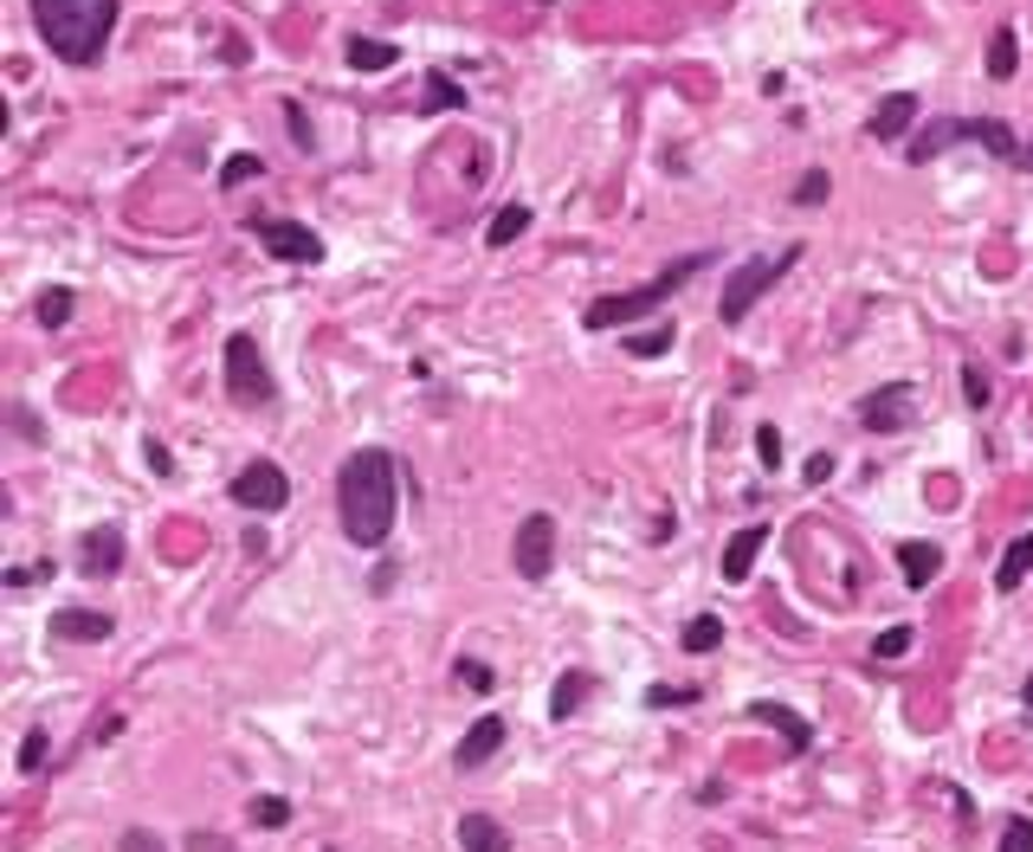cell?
I'll list each match as a JSON object with an SVG mask.
<instances>
[{
	"mask_svg": "<svg viewBox=\"0 0 1033 852\" xmlns=\"http://www.w3.org/2000/svg\"><path fill=\"white\" fill-rule=\"evenodd\" d=\"M395 472L401 465L381 446H362V452L343 459V472H337V510H343V536L355 549H381L395 536V497H401Z\"/></svg>",
	"mask_w": 1033,
	"mask_h": 852,
	"instance_id": "obj_1",
	"label": "cell"
},
{
	"mask_svg": "<svg viewBox=\"0 0 1033 852\" xmlns=\"http://www.w3.org/2000/svg\"><path fill=\"white\" fill-rule=\"evenodd\" d=\"M117 7L124 0H33V26L52 46V59L66 66H97L110 33H117Z\"/></svg>",
	"mask_w": 1033,
	"mask_h": 852,
	"instance_id": "obj_2",
	"label": "cell"
},
{
	"mask_svg": "<svg viewBox=\"0 0 1033 852\" xmlns=\"http://www.w3.org/2000/svg\"><path fill=\"white\" fill-rule=\"evenodd\" d=\"M704 265H711V252H691V259H672V265H666L659 279H653V284H639V291H620V297H595L582 323H588V330H620V323H633V317H653V310H666V297H672L679 284H691L697 272H704Z\"/></svg>",
	"mask_w": 1033,
	"mask_h": 852,
	"instance_id": "obj_3",
	"label": "cell"
},
{
	"mask_svg": "<svg viewBox=\"0 0 1033 852\" xmlns=\"http://www.w3.org/2000/svg\"><path fill=\"white\" fill-rule=\"evenodd\" d=\"M950 142H982L995 162H1021V142H1014V130L1001 123V117H930L917 137H911V162H937Z\"/></svg>",
	"mask_w": 1033,
	"mask_h": 852,
	"instance_id": "obj_4",
	"label": "cell"
},
{
	"mask_svg": "<svg viewBox=\"0 0 1033 852\" xmlns=\"http://www.w3.org/2000/svg\"><path fill=\"white\" fill-rule=\"evenodd\" d=\"M795 259H801V246H782L775 259L762 252V259H750V265H737V272H730V284H724V297H717V317H724V323H743V317H750V304H756L762 291L782 279Z\"/></svg>",
	"mask_w": 1033,
	"mask_h": 852,
	"instance_id": "obj_5",
	"label": "cell"
},
{
	"mask_svg": "<svg viewBox=\"0 0 1033 852\" xmlns=\"http://www.w3.org/2000/svg\"><path fill=\"white\" fill-rule=\"evenodd\" d=\"M226 394L239 401V407H266L278 394L272 368H266V355H259V343L239 330V336H226Z\"/></svg>",
	"mask_w": 1033,
	"mask_h": 852,
	"instance_id": "obj_6",
	"label": "cell"
},
{
	"mask_svg": "<svg viewBox=\"0 0 1033 852\" xmlns=\"http://www.w3.org/2000/svg\"><path fill=\"white\" fill-rule=\"evenodd\" d=\"M510 563H517L524 581H550V575H555V517H550V510H537V517H524V523H517Z\"/></svg>",
	"mask_w": 1033,
	"mask_h": 852,
	"instance_id": "obj_7",
	"label": "cell"
},
{
	"mask_svg": "<svg viewBox=\"0 0 1033 852\" xmlns=\"http://www.w3.org/2000/svg\"><path fill=\"white\" fill-rule=\"evenodd\" d=\"M233 504H239V510H266V517H272V510L291 504V478L278 472L272 459H253V465L233 478Z\"/></svg>",
	"mask_w": 1033,
	"mask_h": 852,
	"instance_id": "obj_8",
	"label": "cell"
},
{
	"mask_svg": "<svg viewBox=\"0 0 1033 852\" xmlns=\"http://www.w3.org/2000/svg\"><path fill=\"white\" fill-rule=\"evenodd\" d=\"M253 233H259V246L284 259V265H317L324 259V239L310 233V226H297V220H253Z\"/></svg>",
	"mask_w": 1033,
	"mask_h": 852,
	"instance_id": "obj_9",
	"label": "cell"
},
{
	"mask_svg": "<svg viewBox=\"0 0 1033 852\" xmlns=\"http://www.w3.org/2000/svg\"><path fill=\"white\" fill-rule=\"evenodd\" d=\"M911 414H917V388L911 381H892V388L859 401V426H872V433H897V426H911Z\"/></svg>",
	"mask_w": 1033,
	"mask_h": 852,
	"instance_id": "obj_10",
	"label": "cell"
},
{
	"mask_svg": "<svg viewBox=\"0 0 1033 852\" xmlns=\"http://www.w3.org/2000/svg\"><path fill=\"white\" fill-rule=\"evenodd\" d=\"M124 556H130V543H124L117 523H97V530L78 536V575H117Z\"/></svg>",
	"mask_w": 1033,
	"mask_h": 852,
	"instance_id": "obj_11",
	"label": "cell"
},
{
	"mask_svg": "<svg viewBox=\"0 0 1033 852\" xmlns=\"http://www.w3.org/2000/svg\"><path fill=\"white\" fill-rule=\"evenodd\" d=\"M52 634L78 639V646H104V639L117 634V620L97 614V607H59V614H52Z\"/></svg>",
	"mask_w": 1033,
	"mask_h": 852,
	"instance_id": "obj_12",
	"label": "cell"
},
{
	"mask_svg": "<svg viewBox=\"0 0 1033 852\" xmlns=\"http://www.w3.org/2000/svg\"><path fill=\"white\" fill-rule=\"evenodd\" d=\"M504 736H510V730H504V717H479V723L466 730V743L453 749V762H459V769H484V762L504 749Z\"/></svg>",
	"mask_w": 1033,
	"mask_h": 852,
	"instance_id": "obj_13",
	"label": "cell"
},
{
	"mask_svg": "<svg viewBox=\"0 0 1033 852\" xmlns=\"http://www.w3.org/2000/svg\"><path fill=\"white\" fill-rule=\"evenodd\" d=\"M762 543H768V523H743L730 543H724V581H750V568H756Z\"/></svg>",
	"mask_w": 1033,
	"mask_h": 852,
	"instance_id": "obj_14",
	"label": "cell"
},
{
	"mask_svg": "<svg viewBox=\"0 0 1033 852\" xmlns=\"http://www.w3.org/2000/svg\"><path fill=\"white\" fill-rule=\"evenodd\" d=\"M453 833H459V852H517L510 847V833H504L491 814H459Z\"/></svg>",
	"mask_w": 1033,
	"mask_h": 852,
	"instance_id": "obj_15",
	"label": "cell"
},
{
	"mask_svg": "<svg viewBox=\"0 0 1033 852\" xmlns=\"http://www.w3.org/2000/svg\"><path fill=\"white\" fill-rule=\"evenodd\" d=\"M750 717H756V723H768V730H782V743H788L795 756H801V749L814 743V730H808V717H795V710H788V705H768V698H756V705H750Z\"/></svg>",
	"mask_w": 1033,
	"mask_h": 852,
	"instance_id": "obj_16",
	"label": "cell"
},
{
	"mask_svg": "<svg viewBox=\"0 0 1033 852\" xmlns=\"http://www.w3.org/2000/svg\"><path fill=\"white\" fill-rule=\"evenodd\" d=\"M911 123H917V97H911V91L879 97V110H872V137H879V142H897Z\"/></svg>",
	"mask_w": 1033,
	"mask_h": 852,
	"instance_id": "obj_17",
	"label": "cell"
},
{
	"mask_svg": "<svg viewBox=\"0 0 1033 852\" xmlns=\"http://www.w3.org/2000/svg\"><path fill=\"white\" fill-rule=\"evenodd\" d=\"M897 568H904L911 588H930L937 568H943V549H937V543H897Z\"/></svg>",
	"mask_w": 1033,
	"mask_h": 852,
	"instance_id": "obj_18",
	"label": "cell"
},
{
	"mask_svg": "<svg viewBox=\"0 0 1033 852\" xmlns=\"http://www.w3.org/2000/svg\"><path fill=\"white\" fill-rule=\"evenodd\" d=\"M1028 575H1033V530L1008 543V556H1001V568H995V588H1001V594H1014Z\"/></svg>",
	"mask_w": 1033,
	"mask_h": 852,
	"instance_id": "obj_19",
	"label": "cell"
},
{
	"mask_svg": "<svg viewBox=\"0 0 1033 852\" xmlns=\"http://www.w3.org/2000/svg\"><path fill=\"white\" fill-rule=\"evenodd\" d=\"M1014 71H1021V39H1014V26H995V39H988V78L1008 84Z\"/></svg>",
	"mask_w": 1033,
	"mask_h": 852,
	"instance_id": "obj_20",
	"label": "cell"
},
{
	"mask_svg": "<svg viewBox=\"0 0 1033 852\" xmlns=\"http://www.w3.org/2000/svg\"><path fill=\"white\" fill-rule=\"evenodd\" d=\"M395 59H401V52H395L388 39H362V33L349 39V66H355V71H388Z\"/></svg>",
	"mask_w": 1033,
	"mask_h": 852,
	"instance_id": "obj_21",
	"label": "cell"
},
{
	"mask_svg": "<svg viewBox=\"0 0 1033 852\" xmlns=\"http://www.w3.org/2000/svg\"><path fill=\"white\" fill-rule=\"evenodd\" d=\"M524 226H530V208H524V201H510V208L491 213V226H484V246H510Z\"/></svg>",
	"mask_w": 1033,
	"mask_h": 852,
	"instance_id": "obj_22",
	"label": "cell"
},
{
	"mask_svg": "<svg viewBox=\"0 0 1033 852\" xmlns=\"http://www.w3.org/2000/svg\"><path fill=\"white\" fill-rule=\"evenodd\" d=\"M582 698H588V672H562V678H555V691H550V717L562 723L568 710H582Z\"/></svg>",
	"mask_w": 1033,
	"mask_h": 852,
	"instance_id": "obj_23",
	"label": "cell"
},
{
	"mask_svg": "<svg viewBox=\"0 0 1033 852\" xmlns=\"http://www.w3.org/2000/svg\"><path fill=\"white\" fill-rule=\"evenodd\" d=\"M717 646H724V620H717V614H697L685 627V652H717Z\"/></svg>",
	"mask_w": 1033,
	"mask_h": 852,
	"instance_id": "obj_24",
	"label": "cell"
},
{
	"mask_svg": "<svg viewBox=\"0 0 1033 852\" xmlns=\"http://www.w3.org/2000/svg\"><path fill=\"white\" fill-rule=\"evenodd\" d=\"M426 110H466V91H459L446 71H433V78H426Z\"/></svg>",
	"mask_w": 1033,
	"mask_h": 852,
	"instance_id": "obj_25",
	"label": "cell"
},
{
	"mask_svg": "<svg viewBox=\"0 0 1033 852\" xmlns=\"http://www.w3.org/2000/svg\"><path fill=\"white\" fill-rule=\"evenodd\" d=\"M71 310H78V297H71L66 284L39 297V323H46V330H59V323H71Z\"/></svg>",
	"mask_w": 1033,
	"mask_h": 852,
	"instance_id": "obj_26",
	"label": "cell"
},
{
	"mask_svg": "<svg viewBox=\"0 0 1033 852\" xmlns=\"http://www.w3.org/2000/svg\"><path fill=\"white\" fill-rule=\"evenodd\" d=\"M453 678H459L466 691H497V672H491L484 659H459V665H453Z\"/></svg>",
	"mask_w": 1033,
	"mask_h": 852,
	"instance_id": "obj_27",
	"label": "cell"
},
{
	"mask_svg": "<svg viewBox=\"0 0 1033 852\" xmlns=\"http://www.w3.org/2000/svg\"><path fill=\"white\" fill-rule=\"evenodd\" d=\"M995 852H1033V820H1028V814H1014V820L1001 827V847H995Z\"/></svg>",
	"mask_w": 1033,
	"mask_h": 852,
	"instance_id": "obj_28",
	"label": "cell"
},
{
	"mask_svg": "<svg viewBox=\"0 0 1033 852\" xmlns=\"http://www.w3.org/2000/svg\"><path fill=\"white\" fill-rule=\"evenodd\" d=\"M284 820H291V801H278V794L253 801V827H284Z\"/></svg>",
	"mask_w": 1033,
	"mask_h": 852,
	"instance_id": "obj_29",
	"label": "cell"
},
{
	"mask_svg": "<svg viewBox=\"0 0 1033 852\" xmlns=\"http://www.w3.org/2000/svg\"><path fill=\"white\" fill-rule=\"evenodd\" d=\"M626 350L633 355H666L672 350V323H659V330H646V336H626Z\"/></svg>",
	"mask_w": 1033,
	"mask_h": 852,
	"instance_id": "obj_30",
	"label": "cell"
},
{
	"mask_svg": "<svg viewBox=\"0 0 1033 852\" xmlns=\"http://www.w3.org/2000/svg\"><path fill=\"white\" fill-rule=\"evenodd\" d=\"M911 627H885V634H879V646H872V652H879V659H904V652H911Z\"/></svg>",
	"mask_w": 1033,
	"mask_h": 852,
	"instance_id": "obj_31",
	"label": "cell"
},
{
	"mask_svg": "<svg viewBox=\"0 0 1033 852\" xmlns=\"http://www.w3.org/2000/svg\"><path fill=\"white\" fill-rule=\"evenodd\" d=\"M181 847H188V852H239L233 840H226V833H213V827H195V833H188Z\"/></svg>",
	"mask_w": 1033,
	"mask_h": 852,
	"instance_id": "obj_32",
	"label": "cell"
},
{
	"mask_svg": "<svg viewBox=\"0 0 1033 852\" xmlns=\"http://www.w3.org/2000/svg\"><path fill=\"white\" fill-rule=\"evenodd\" d=\"M253 175H266V162H259V155H233L220 181H226V188H239V181H253Z\"/></svg>",
	"mask_w": 1033,
	"mask_h": 852,
	"instance_id": "obj_33",
	"label": "cell"
},
{
	"mask_svg": "<svg viewBox=\"0 0 1033 852\" xmlns=\"http://www.w3.org/2000/svg\"><path fill=\"white\" fill-rule=\"evenodd\" d=\"M988 394H995V388H988V375H982V368H963V401H969V407H988Z\"/></svg>",
	"mask_w": 1033,
	"mask_h": 852,
	"instance_id": "obj_34",
	"label": "cell"
},
{
	"mask_svg": "<svg viewBox=\"0 0 1033 852\" xmlns=\"http://www.w3.org/2000/svg\"><path fill=\"white\" fill-rule=\"evenodd\" d=\"M756 459L768 465V472L782 465V433H775V426H756Z\"/></svg>",
	"mask_w": 1033,
	"mask_h": 852,
	"instance_id": "obj_35",
	"label": "cell"
},
{
	"mask_svg": "<svg viewBox=\"0 0 1033 852\" xmlns=\"http://www.w3.org/2000/svg\"><path fill=\"white\" fill-rule=\"evenodd\" d=\"M284 130H291V142H297V149H310V123H304V110H297V104H284Z\"/></svg>",
	"mask_w": 1033,
	"mask_h": 852,
	"instance_id": "obj_36",
	"label": "cell"
},
{
	"mask_svg": "<svg viewBox=\"0 0 1033 852\" xmlns=\"http://www.w3.org/2000/svg\"><path fill=\"white\" fill-rule=\"evenodd\" d=\"M795 201H801V208H814V201H826V175H821V168H814V175H801Z\"/></svg>",
	"mask_w": 1033,
	"mask_h": 852,
	"instance_id": "obj_37",
	"label": "cell"
},
{
	"mask_svg": "<svg viewBox=\"0 0 1033 852\" xmlns=\"http://www.w3.org/2000/svg\"><path fill=\"white\" fill-rule=\"evenodd\" d=\"M46 762V730H33L26 743H20V769H39Z\"/></svg>",
	"mask_w": 1033,
	"mask_h": 852,
	"instance_id": "obj_38",
	"label": "cell"
},
{
	"mask_svg": "<svg viewBox=\"0 0 1033 852\" xmlns=\"http://www.w3.org/2000/svg\"><path fill=\"white\" fill-rule=\"evenodd\" d=\"M117 847H124V852H162V847H155V833H149V827H130V833H124Z\"/></svg>",
	"mask_w": 1033,
	"mask_h": 852,
	"instance_id": "obj_39",
	"label": "cell"
},
{
	"mask_svg": "<svg viewBox=\"0 0 1033 852\" xmlns=\"http://www.w3.org/2000/svg\"><path fill=\"white\" fill-rule=\"evenodd\" d=\"M801 478H808V485H826V478H833V452H814V459H808V472H801Z\"/></svg>",
	"mask_w": 1033,
	"mask_h": 852,
	"instance_id": "obj_40",
	"label": "cell"
},
{
	"mask_svg": "<svg viewBox=\"0 0 1033 852\" xmlns=\"http://www.w3.org/2000/svg\"><path fill=\"white\" fill-rule=\"evenodd\" d=\"M149 465H155L162 478H175V459H168V446H155V439H149Z\"/></svg>",
	"mask_w": 1033,
	"mask_h": 852,
	"instance_id": "obj_41",
	"label": "cell"
},
{
	"mask_svg": "<svg viewBox=\"0 0 1033 852\" xmlns=\"http://www.w3.org/2000/svg\"><path fill=\"white\" fill-rule=\"evenodd\" d=\"M1021 168H1033V142H1028V149H1021Z\"/></svg>",
	"mask_w": 1033,
	"mask_h": 852,
	"instance_id": "obj_42",
	"label": "cell"
},
{
	"mask_svg": "<svg viewBox=\"0 0 1033 852\" xmlns=\"http://www.w3.org/2000/svg\"><path fill=\"white\" fill-rule=\"evenodd\" d=\"M330 852H337V847H330Z\"/></svg>",
	"mask_w": 1033,
	"mask_h": 852,
	"instance_id": "obj_43",
	"label": "cell"
}]
</instances>
